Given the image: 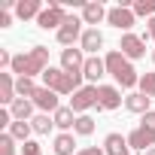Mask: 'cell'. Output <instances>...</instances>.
I'll use <instances>...</instances> for the list:
<instances>
[{
    "mask_svg": "<svg viewBox=\"0 0 155 155\" xmlns=\"http://www.w3.org/2000/svg\"><path fill=\"white\" fill-rule=\"evenodd\" d=\"M152 61H155V52H152Z\"/></svg>",
    "mask_w": 155,
    "mask_h": 155,
    "instance_id": "d590c367",
    "label": "cell"
},
{
    "mask_svg": "<svg viewBox=\"0 0 155 155\" xmlns=\"http://www.w3.org/2000/svg\"><path fill=\"white\" fill-rule=\"evenodd\" d=\"M110 9H104V3H82V21L85 25H101L107 18Z\"/></svg>",
    "mask_w": 155,
    "mask_h": 155,
    "instance_id": "ac0fdd59",
    "label": "cell"
},
{
    "mask_svg": "<svg viewBox=\"0 0 155 155\" xmlns=\"http://www.w3.org/2000/svg\"><path fill=\"white\" fill-rule=\"evenodd\" d=\"M140 125H143V128H152V131H155V110H149V113L143 116V122H140Z\"/></svg>",
    "mask_w": 155,
    "mask_h": 155,
    "instance_id": "f546056e",
    "label": "cell"
},
{
    "mask_svg": "<svg viewBox=\"0 0 155 155\" xmlns=\"http://www.w3.org/2000/svg\"><path fill=\"white\" fill-rule=\"evenodd\" d=\"M73 134H79V137H91V134H94V119H91L88 113H85V116H76Z\"/></svg>",
    "mask_w": 155,
    "mask_h": 155,
    "instance_id": "603a6c76",
    "label": "cell"
},
{
    "mask_svg": "<svg viewBox=\"0 0 155 155\" xmlns=\"http://www.w3.org/2000/svg\"><path fill=\"white\" fill-rule=\"evenodd\" d=\"M82 76H85L88 82H97L101 76H107V64H104L97 55H88V58H85V67H82Z\"/></svg>",
    "mask_w": 155,
    "mask_h": 155,
    "instance_id": "9a60e30c",
    "label": "cell"
},
{
    "mask_svg": "<svg viewBox=\"0 0 155 155\" xmlns=\"http://www.w3.org/2000/svg\"><path fill=\"white\" fill-rule=\"evenodd\" d=\"M31 101H34V107H37L40 113H46V116H49V113L55 116V113L61 110V104H58V91H52V88H46V85H40L37 94H34Z\"/></svg>",
    "mask_w": 155,
    "mask_h": 155,
    "instance_id": "8992f818",
    "label": "cell"
},
{
    "mask_svg": "<svg viewBox=\"0 0 155 155\" xmlns=\"http://www.w3.org/2000/svg\"><path fill=\"white\" fill-rule=\"evenodd\" d=\"M134 15H143V18H155V0H134Z\"/></svg>",
    "mask_w": 155,
    "mask_h": 155,
    "instance_id": "484cf974",
    "label": "cell"
},
{
    "mask_svg": "<svg viewBox=\"0 0 155 155\" xmlns=\"http://www.w3.org/2000/svg\"><path fill=\"white\" fill-rule=\"evenodd\" d=\"M52 149H55V155H79V152H76V137H73V131H70V134H58Z\"/></svg>",
    "mask_w": 155,
    "mask_h": 155,
    "instance_id": "ffe728a7",
    "label": "cell"
},
{
    "mask_svg": "<svg viewBox=\"0 0 155 155\" xmlns=\"http://www.w3.org/2000/svg\"><path fill=\"white\" fill-rule=\"evenodd\" d=\"M134 18H137L134 9H131V6H122V3L107 12V21H110L113 28H119V31H131V28H134Z\"/></svg>",
    "mask_w": 155,
    "mask_h": 155,
    "instance_id": "52a82bcc",
    "label": "cell"
},
{
    "mask_svg": "<svg viewBox=\"0 0 155 155\" xmlns=\"http://www.w3.org/2000/svg\"><path fill=\"white\" fill-rule=\"evenodd\" d=\"M82 25H85L82 18H76V15H67V21H64V25H61V31L55 34V37H58V43H61L64 49H70L76 40H82V34H85V31H82Z\"/></svg>",
    "mask_w": 155,
    "mask_h": 155,
    "instance_id": "5b68a950",
    "label": "cell"
},
{
    "mask_svg": "<svg viewBox=\"0 0 155 155\" xmlns=\"http://www.w3.org/2000/svg\"><path fill=\"white\" fill-rule=\"evenodd\" d=\"M143 155H155V146H152V149H149V152H143Z\"/></svg>",
    "mask_w": 155,
    "mask_h": 155,
    "instance_id": "e575fe53",
    "label": "cell"
},
{
    "mask_svg": "<svg viewBox=\"0 0 155 155\" xmlns=\"http://www.w3.org/2000/svg\"><path fill=\"white\" fill-rule=\"evenodd\" d=\"M15 101H18V94H15V76L12 73H0V104L9 110Z\"/></svg>",
    "mask_w": 155,
    "mask_h": 155,
    "instance_id": "7c38bea8",
    "label": "cell"
},
{
    "mask_svg": "<svg viewBox=\"0 0 155 155\" xmlns=\"http://www.w3.org/2000/svg\"><path fill=\"white\" fill-rule=\"evenodd\" d=\"M37 88H40V85L31 79V76H15V94H18V97H34Z\"/></svg>",
    "mask_w": 155,
    "mask_h": 155,
    "instance_id": "7402d4cb",
    "label": "cell"
},
{
    "mask_svg": "<svg viewBox=\"0 0 155 155\" xmlns=\"http://www.w3.org/2000/svg\"><path fill=\"white\" fill-rule=\"evenodd\" d=\"M79 155H107V152L97 149V146H85V149H79Z\"/></svg>",
    "mask_w": 155,
    "mask_h": 155,
    "instance_id": "d6a6232c",
    "label": "cell"
},
{
    "mask_svg": "<svg viewBox=\"0 0 155 155\" xmlns=\"http://www.w3.org/2000/svg\"><path fill=\"white\" fill-rule=\"evenodd\" d=\"M52 119H55V128H61V134H70L73 125H76V113H73L70 107H61Z\"/></svg>",
    "mask_w": 155,
    "mask_h": 155,
    "instance_id": "44dd1931",
    "label": "cell"
},
{
    "mask_svg": "<svg viewBox=\"0 0 155 155\" xmlns=\"http://www.w3.org/2000/svg\"><path fill=\"white\" fill-rule=\"evenodd\" d=\"M79 49L88 52V55H97V52L104 49V34H101L97 28H85V34H82V40H79Z\"/></svg>",
    "mask_w": 155,
    "mask_h": 155,
    "instance_id": "4fadbf2b",
    "label": "cell"
},
{
    "mask_svg": "<svg viewBox=\"0 0 155 155\" xmlns=\"http://www.w3.org/2000/svg\"><path fill=\"white\" fill-rule=\"evenodd\" d=\"M104 64H107V73L116 79V85H122V88H134V85H140V76H137L134 64H131L122 52H110V55L104 58Z\"/></svg>",
    "mask_w": 155,
    "mask_h": 155,
    "instance_id": "7a4b0ae2",
    "label": "cell"
},
{
    "mask_svg": "<svg viewBox=\"0 0 155 155\" xmlns=\"http://www.w3.org/2000/svg\"><path fill=\"white\" fill-rule=\"evenodd\" d=\"M119 49H122V55H125L128 61H137V58L146 55V40L137 37V34H125L122 43H119Z\"/></svg>",
    "mask_w": 155,
    "mask_h": 155,
    "instance_id": "ba28073f",
    "label": "cell"
},
{
    "mask_svg": "<svg viewBox=\"0 0 155 155\" xmlns=\"http://www.w3.org/2000/svg\"><path fill=\"white\" fill-rule=\"evenodd\" d=\"M12 25V15H9V9H0V28H9Z\"/></svg>",
    "mask_w": 155,
    "mask_h": 155,
    "instance_id": "4dcf8cb0",
    "label": "cell"
},
{
    "mask_svg": "<svg viewBox=\"0 0 155 155\" xmlns=\"http://www.w3.org/2000/svg\"><path fill=\"white\" fill-rule=\"evenodd\" d=\"M67 21V9H64V3L61 0H52V3L40 12V18H37V28H43V31H61V25Z\"/></svg>",
    "mask_w": 155,
    "mask_h": 155,
    "instance_id": "3957f363",
    "label": "cell"
},
{
    "mask_svg": "<svg viewBox=\"0 0 155 155\" xmlns=\"http://www.w3.org/2000/svg\"><path fill=\"white\" fill-rule=\"evenodd\" d=\"M0 67H12V55L6 49H0Z\"/></svg>",
    "mask_w": 155,
    "mask_h": 155,
    "instance_id": "1f68e13d",
    "label": "cell"
},
{
    "mask_svg": "<svg viewBox=\"0 0 155 155\" xmlns=\"http://www.w3.org/2000/svg\"><path fill=\"white\" fill-rule=\"evenodd\" d=\"M128 146H131V149H140V152H149V149L155 146V131L137 125V128L128 134Z\"/></svg>",
    "mask_w": 155,
    "mask_h": 155,
    "instance_id": "9c48e42d",
    "label": "cell"
},
{
    "mask_svg": "<svg viewBox=\"0 0 155 155\" xmlns=\"http://www.w3.org/2000/svg\"><path fill=\"white\" fill-rule=\"evenodd\" d=\"M140 91L146 97H155V73H143L140 76Z\"/></svg>",
    "mask_w": 155,
    "mask_h": 155,
    "instance_id": "4316f807",
    "label": "cell"
},
{
    "mask_svg": "<svg viewBox=\"0 0 155 155\" xmlns=\"http://www.w3.org/2000/svg\"><path fill=\"white\" fill-rule=\"evenodd\" d=\"M34 110H37V107H34V101H31V97H18V101L9 107V113H12V119H15V122H31Z\"/></svg>",
    "mask_w": 155,
    "mask_h": 155,
    "instance_id": "e0dca14e",
    "label": "cell"
},
{
    "mask_svg": "<svg viewBox=\"0 0 155 155\" xmlns=\"http://www.w3.org/2000/svg\"><path fill=\"white\" fill-rule=\"evenodd\" d=\"M91 107H97V85H82L79 91L70 97V110L76 116H85Z\"/></svg>",
    "mask_w": 155,
    "mask_h": 155,
    "instance_id": "277c9868",
    "label": "cell"
},
{
    "mask_svg": "<svg viewBox=\"0 0 155 155\" xmlns=\"http://www.w3.org/2000/svg\"><path fill=\"white\" fill-rule=\"evenodd\" d=\"M43 9H46V6L40 3V0H18V3H15V15H18L21 21H28V18H40Z\"/></svg>",
    "mask_w": 155,
    "mask_h": 155,
    "instance_id": "2e32d148",
    "label": "cell"
},
{
    "mask_svg": "<svg viewBox=\"0 0 155 155\" xmlns=\"http://www.w3.org/2000/svg\"><path fill=\"white\" fill-rule=\"evenodd\" d=\"M122 107V91L116 85H97V110H119Z\"/></svg>",
    "mask_w": 155,
    "mask_h": 155,
    "instance_id": "8fae6325",
    "label": "cell"
},
{
    "mask_svg": "<svg viewBox=\"0 0 155 155\" xmlns=\"http://www.w3.org/2000/svg\"><path fill=\"white\" fill-rule=\"evenodd\" d=\"M31 128H34V134H40V137H43V134H49V131L55 128V119H49L46 113H40V116H34V119H31Z\"/></svg>",
    "mask_w": 155,
    "mask_h": 155,
    "instance_id": "cb8c5ba5",
    "label": "cell"
},
{
    "mask_svg": "<svg viewBox=\"0 0 155 155\" xmlns=\"http://www.w3.org/2000/svg\"><path fill=\"white\" fill-rule=\"evenodd\" d=\"M21 155H43V146L37 140H28V143H21Z\"/></svg>",
    "mask_w": 155,
    "mask_h": 155,
    "instance_id": "f1b7e54d",
    "label": "cell"
},
{
    "mask_svg": "<svg viewBox=\"0 0 155 155\" xmlns=\"http://www.w3.org/2000/svg\"><path fill=\"white\" fill-rule=\"evenodd\" d=\"M0 155H15V137L0 134Z\"/></svg>",
    "mask_w": 155,
    "mask_h": 155,
    "instance_id": "83f0119b",
    "label": "cell"
},
{
    "mask_svg": "<svg viewBox=\"0 0 155 155\" xmlns=\"http://www.w3.org/2000/svg\"><path fill=\"white\" fill-rule=\"evenodd\" d=\"M31 131H34V128H31V122H12L6 134H12L15 140H21V143H28V140H31Z\"/></svg>",
    "mask_w": 155,
    "mask_h": 155,
    "instance_id": "d4e9b609",
    "label": "cell"
},
{
    "mask_svg": "<svg viewBox=\"0 0 155 155\" xmlns=\"http://www.w3.org/2000/svg\"><path fill=\"white\" fill-rule=\"evenodd\" d=\"M85 58H88V55H85L82 49H73V46H70V49L61 52V70H64V73H82Z\"/></svg>",
    "mask_w": 155,
    "mask_h": 155,
    "instance_id": "30bf717a",
    "label": "cell"
},
{
    "mask_svg": "<svg viewBox=\"0 0 155 155\" xmlns=\"http://www.w3.org/2000/svg\"><path fill=\"white\" fill-rule=\"evenodd\" d=\"M146 25H149V28H146V37H149V40H155V18H149Z\"/></svg>",
    "mask_w": 155,
    "mask_h": 155,
    "instance_id": "836d02e7",
    "label": "cell"
},
{
    "mask_svg": "<svg viewBox=\"0 0 155 155\" xmlns=\"http://www.w3.org/2000/svg\"><path fill=\"white\" fill-rule=\"evenodd\" d=\"M104 152L107 155H131V146H128V137H122V134H107L104 137Z\"/></svg>",
    "mask_w": 155,
    "mask_h": 155,
    "instance_id": "5bb4252c",
    "label": "cell"
},
{
    "mask_svg": "<svg viewBox=\"0 0 155 155\" xmlns=\"http://www.w3.org/2000/svg\"><path fill=\"white\" fill-rule=\"evenodd\" d=\"M49 70V49L46 46H34L31 52H21V55H12V67L9 73L12 76H43Z\"/></svg>",
    "mask_w": 155,
    "mask_h": 155,
    "instance_id": "6da1fadb",
    "label": "cell"
},
{
    "mask_svg": "<svg viewBox=\"0 0 155 155\" xmlns=\"http://www.w3.org/2000/svg\"><path fill=\"white\" fill-rule=\"evenodd\" d=\"M149 101H152V97H146L143 91H131V94L125 97V110H131V113H140V116H146V113H149Z\"/></svg>",
    "mask_w": 155,
    "mask_h": 155,
    "instance_id": "d6986e66",
    "label": "cell"
}]
</instances>
